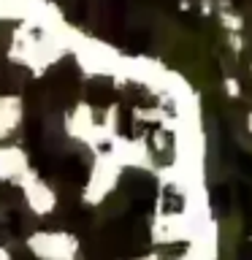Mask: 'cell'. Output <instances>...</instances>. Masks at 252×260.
I'll list each match as a JSON object with an SVG mask.
<instances>
[{
	"instance_id": "obj_1",
	"label": "cell",
	"mask_w": 252,
	"mask_h": 260,
	"mask_svg": "<svg viewBox=\"0 0 252 260\" xmlns=\"http://www.w3.org/2000/svg\"><path fill=\"white\" fill-rule=\"evenodd\" d=\"M22 119V101L16 95H3L0 98V133L8 136Z\"/></svg>"
},
{
	"instance_id": "obj_2",
	"label": "cell",
	"mask_w": 252,
	"mask_h": 260,
	"mask_svg": "<svg viewBox=\"0 0 252 260\" xmlns=\"http://www.w3.org/2000/svg\"><path fill=\"white\" fill-rule=\"evenodd\" d=\"M219 8H217V19H219V27H223L225 32H244V27H247V19L236 11V8L228 3V0H219L217 3Z\"/></svg>"
},
{
	"instance_id": "obj_3",
	"label": "cell",
	"mask_w": 252,
	"mask_h": 260,
	"mask_svg": "<svg viewBox=\"0 0 252 260\" xmlns=\"http://www.w3.org/2000/svg\"><path fill=\"white\" fill-rule=\"evenodd\" d=\"M223 92H225V98H231V101H239L241 98V81L236 79V76H225L223 79Z\"/></svg>"
},
{
	"instance_id": "obj_4",
	"label": "cell",
	"mask_w": 252,
	"mask_h": 260,
	"mask_svg": "<svg viewBox=\"0 0 252 260\" xmlns=\"http://www.w3.org/2000/svg\"><path fill=\"white\" fill-rule=\"evenodd\" d=\"M225 41H228V49H231V54H241L244 52V32H225Z\"/></svg>"
},
{
	"instance_id": "obj_5",
	"label": "cell",
	"mask_w": 252,
	"mask_h": 260,
	"mask_svg": "<svg viewBox=\"0 0 252 260\" xmlns=\"http://www.w3.org/2000/svg\"><path fill=\"white\" fill-rule=\"evenodd\" d=\"M201 14H203V16H211V14H214V0H201Z\"/></svg>"
},
{
	"instance_id": "obj_6",
	"label": "cell",
	"mask_w": 252,
	"mask_h": 260,
	"mask_svg": "<svg viewBox=\"0 0 252 260\" xmlns=\"http://www.w3.org/2000/svg\"><path fill=\"white\" fill-rule=\"evenodd\" d=\"M244 125H247V133L252 136V109L247 111V117H244Z\"/></svg>"
},
{
	"instance_id": "obj_7",
	"label": "cell",
	"mask_w": 252,
	"mask_h": 260,
	"mask_svg": "<svg viewBox=\"0 0 252 260\" xmlns=\"http://www.w3.org/2000/svg\"><path fill=\"white\" fill-rule=\"evenodd\" d=\"M249 76H252V65H249Z\"/></svg>"
},
{
	"instance_id": "obj_8",
	"label": "cell",
	"mask_w": 252,
	"mask_h": 260,
	"mask_svg": "<svg viewBox=\"0 0 252 260\" xmlns=\"http://www.w3.org/2000/svg\"><path fill=\"white\" fill-rule=\"evenodd\" d=\"M249 241H252V233H249Z\"/></svg>"
}]
</instances>
